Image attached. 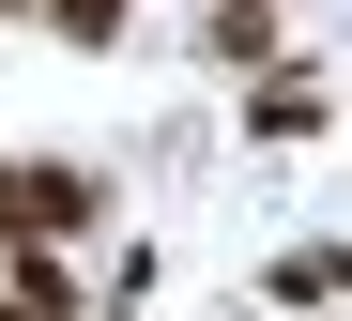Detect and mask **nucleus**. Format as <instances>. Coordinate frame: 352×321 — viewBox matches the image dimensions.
Instances as JSON below:
<instances>
[{"label":"nucleus","instance_id":"f257e3e1","mask_svg":"<svg viewBox=\"0 0 352 321\" xmlns=\"http://www.w3.org/2000/svg\"><path fill=\"white\" fill-rule=\"evenodd\" d=\"M107 230V168L77 153H0V245H92Z\"/></svg>","mask_w":352,"mask_h":321},{"label":"nucleus","instance_id":"f03ea898","mask_svg":"<svg viewBox=\"0 0 352 321\" xmlns=\"http://www.w3.org/2000/svg\"><path fill=\"white\" fill-rule=\"evenodd\" d=\"M322 107H337V92H322V61H291V46L261 61V92H245V122H261V138H322Z\"/></svg>","mask_w":352,"mask_h":321},{"label":"nucleus","instance_id":"7ed1b4c3","mask_svg":"<svg viewBox=\"0 0 352 321\" xmlns=\"http://www.w3.org/2000/svg\"><path fill=\"white\" fill-rule=\"evenodd\" d=\"M276 46H291V31H276V0H214V16H199V61H214V77H261Z\"/></svg>","mask_w":352,"mask_h":321},{"label":"nucleus","instance_id":"20e7f679","mask_svg":"<svg viewBox=\"0 0 352 321\" xmlns=\"http://www.w3.org/2000/svg\"><path fill=\"white\" fill-rule=\"evenodd\" d=\"M337 291H352L337 245H291V261H276V306H337Z\"/></svg>","mask_w":352,"mask_h":321},{"label":"nucleus","instance_id":"39448f33","mask_svg":"<svg viewBox=\"0 0 352 321\" xmlns=\"http://www.w3.org/2000/svg\"><path fill=\"white\" fill-rule=\"evenodd\" d=\"M31 16L62 31V46H123V16H138V0H31Z\"/></svg>","mask_w":352,"mask_h":321},{"label":"nucleus","instance_id":"423d86ee","mask_svg":"<svg viewBox=\"0 0 352 321\" xmlns=\"http://www.w3.org/2000/svg\"><path fill=\"white\" fill-rule=\"evenodd\" d=\"M0 321H46V306H16V291H0Z\"/></svg>","mask_w":352,"mask_h":321},{"label":"nucleus","instance_id":"0eeeda50","mask_svg":"<svg viewBox=\"0 0 352 321\" xmlns=\"http://www.w3.org/2000/svg\"><path fill=\"white\" fill-rule=\"evenodd\" d=\"M0 16H16V0H0Z\"/></svg>","mask_w":352,"mask_h":321}]
</instances>
